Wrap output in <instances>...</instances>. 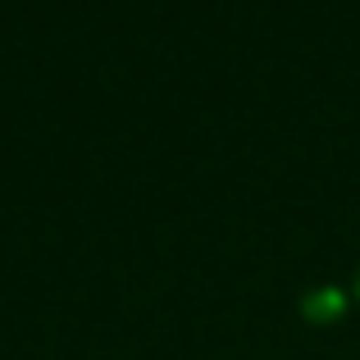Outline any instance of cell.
I'll list each match as a JSON object with an SVG mask.
<instances>
[{
  "mask_svg": "<svg viewBox=\"0 0 360 360\" xmlns=\"http://www.w3.org/2000/svg\"><path fill=\"white\" fill-rule=\"evenodd\" d=\"M301 310H306V319H315V324H328V319L342 315V292L338 288H319V292H310V297L301 301Z\"/></svg>",
  "mask_w": 360,
  "mask_h": 360,
  "instance_id": "6da1fadb",
  "label": "cell"
}]
</instances>
